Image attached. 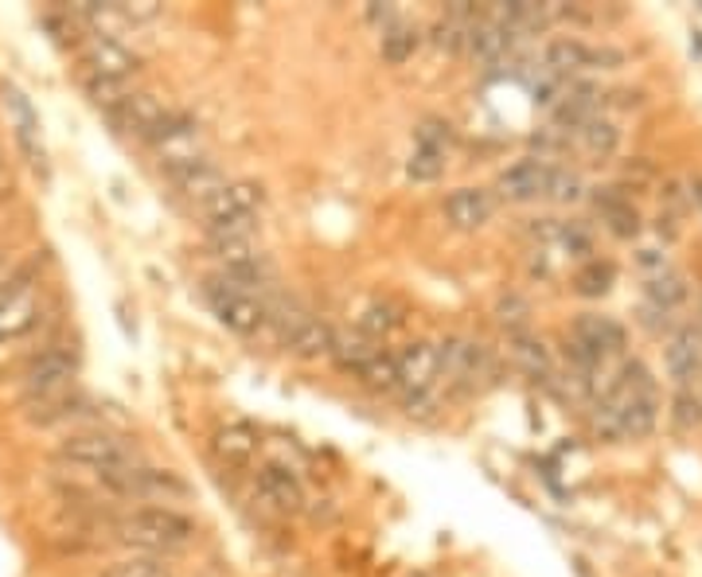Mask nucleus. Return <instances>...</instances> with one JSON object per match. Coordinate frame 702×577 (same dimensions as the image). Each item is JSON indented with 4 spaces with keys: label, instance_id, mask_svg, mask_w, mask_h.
Instances as JSON below:
<instances>
[{
    "label": "nucleus",
    "instance_id": "obj_1",
    "mask_svg": "<svg viewBox=\"0 0 702 577\" xmlns=\"http://www.w3.org/2000/svg\"><path fill=\"white\" fill-rule=\"evenodd\" d=\"M656 382L648 367L629 363L597 406V429L605 437H648L656 429Z\"/></svg>",
    "mask_w": 702,
    "mask_h": 577
},
{
    "label": "nucleus",
    "instance_id": "obj_2",
    "mask_svg": "<svg viewBox=\"0 0 702 577\" xmlns=\"http://www.w3.org/2000/svg\"><path fill=\"white\" fill-rule=\"evenodd\" d=\"M196 519H187L184 511L176 507H161V504H149V507H134L125 511L122 519L114 523V539L134 546V554H172V551H184L196 542Z\"/></svg>",
    "mask_w": 702,
    "mask_h": 577
},
{
    "label": "nucleus",
    "instance_id": "obj_3",
    "mask_svg": "<svg viewBox=\"0 0 702 577\" xmlns=\"http://www.w3.org/2000/svg\"><path fill=\"white\" fill-rule=\"evenodd\" d=\"M74 379H79V356L71 347L51 344L44 351L27 359L24 371H20V394H24V406L36 409L47 402L62 399V394L74 391Z\"/></svg>",
    "mask_w": 702,
    "mask_h": 577
},
{
    "label": "nucleus",
    "instance_id": "obj_4",
    "mask_svg": "<svg viewBox=\"0 0 702 577\" xmlns=\"http://www.w3.org/2000/svg\"><path fill=\"white\" fill-rule=\"evenodd\" d=\"M59 461L74 464V469H87L94 472V476H102V472H117V469H129V464H137V453L134 445L125 441L122 434H114V429H74V434H67L59 441Z\"/></svg>",
    "mask_w": 702,
    "mask_h": 577
},
{
    "label": "nucleus",
    "instance_id": "obj_5",
    "mask_svg": "<svg viewBox=\"0 0 702 577\" xmlns=\"http://www.w3.org/2000/svg\"><path fill=\"white\" fill-rule=\"evenodd\" d=\"M204 297L222 328L239 332V336H254V332H262L269 324V304L262 297H254V289L231 281V277H207Z\"/></svg>",
    "mask_w": 702,
    "mask_h": 577
},
{
    "label": "nucleus",
    "instance_id": "obj_6",
    "mask_svg": "<svg viewBox=\"0 0 702 577\" xmlns=\"http://www.w3.org/2000/svg\"><path fill=\"white\" fill-rule=\"evenodd\" d=\"M39 324V266L20 262L9 285L0 289V344L24 339Z\"/></svg>",
    "mask_w": 702,
    "mask_h": 577
},
{
    "label": "nucleus",
    "instance_id": "obj_7",
    "mask_svg": "<svg viewBox=\"0 0 702 577\" xmlns=\"http://www.w3.org/2000/svg\"><path fill=\"white\" fill-rule=\"evenodd\" d=\"M74 51H79V62H82V74L90 79H106V82H129L141 74V55L134 47H125L117 36H99V32H82L74 39Z\"/></svg>",
    "mask_w": 702,
    "mask_h": 577
},
{
    "label": "nucleus",
    "instance_id": "obj_8",
    "mask_svg": "<svg viewBox=\"0 0 702 577\" xmlns=\"http://www.w3.org/2000/svg\"><path fill=\"white\" fill-rule=\"evenodd\" d=\"M269 320L277 328V344L297 359H321L332 356V324H324L321 316L297 309V304H281V309H269Z\"/></svg>",
    "mask_w": 702,
    "mask_h": 577
},
{
    "label": "nucleus",
    "instance_id": "obj_9",
    "mask_svg": "<svg viewBox=\"0 0 702 577\" xmlns=\"http://www.w3.org/2000/svg\"><path fill=\"white\" fill-rule=\"evenodd\" d=\"M262 204H266V187L262 184H254V180H227L222 192H215L207 204H199V215L207 219V231L254 227Z\"/></svg>",
    "mask_w": 702,
    "mask_h": 577
},
{
    "label": "nucleus",
    "instance_id": "obj_10",
    "mask_svg": "<svg viewBox=\"0 0 702 577\" xmlns=\"http://www.w3.org/2000/svg\"><path fill=\"white\" fill-rule=\"evenodd\" d=\"M394 363H399L402 399H434L437 386L445 382L441 351H437V344H429V339H410L399 356H394Z\"/></svg>",
    "mask_w": 702,
    "mask_h": 577
},
{
    "label": "nucleus",
    "instance_id": "obj_11",
    "mask_svg": "<svg viewBox=\"0 0 702 577\" xmlns=\"http://www.w3.org/2000/svg\"><path fill=\"white\" fill-rule=\"evenodd\" d=\"M149 145L157 149V157H161V169H164V172L184 169V164H192V160L207 157L199 125L192 122L187 114H180V109H172V117L164 122V129H161L157 137H152Z\"/></svg>",
    "mask_w": 702,
    "mask_h": 577
},
{
    "label": "nucleus",
    "instance_id": "obj_12",
    "mask_svg": "<svg viewBox=\"0 0 702 577\" xmlns=\"http://www.w3.org/2000/svg\"><path fill=\"white\" fill-rule=\"evenodd\" d=\"M437 351H441L445 379L453 382V386H476V382L492 374L488 347L476 344L472 336H445L441 344H437Z\"/></svg>",
    "mask_w": 702,
    "mask_h": 577
},
{
    "label": "nucleus",
    "instance_id": "obj_13",
    "mask_svg": "<svg viewBox=\"0 0 702 577\" xmlns=\"http://www.w3.org/2000/svg\"><path fill=\"white\" fill-rule=\"evenodd\" d=\"M0 94H4V109H9V125H12V134H16L20 152L27 157L32 169H44V125H39V114H36V106H32V99H27L16 82H4Z\"/></svg>",
    "mask_w": 702,
    "mask_h": 577
},
{
    "label": "nucleus",
    "instance_id": "obj_14",
    "mask_svg": "<svg viewBox=\"0 0 702 577\" xmlns=\"http://www.w3.org/2000/svg\"><path fill=\"white\" fill-rule=\"evenodd\" d=\"M172 117V109L164 106L157 94H149V90H134L129 99L117 106V114L110 117V122L122 129V134H134V137H145V141H152V137L161 134L164 122Z\"/></svg>",
    "mask_w": 702,
    "mask_h": 577
},
{
    "label": "nucleus",
    "instance_id": "obj_15",
    "mask_svg": "<svg viewBox=\"0 0 702 577\" xmlns=\"http://www.w3.org/2000/svg\"><path fill=\"white\" fill-rule=\"evenodd\" d=\"M254 492L262 496V504L281 511V516H297L304 507L301 480L289 469H281V464H262V469L254 472Z\"/></svg>",
    "mask_w": 702,
    "mask_h": 577
},
{
    "label": "nucleus",
    "instance_id": "obj_16",
    "mask_svg": "<svg viewBox=\"0 0 702 577\" xmlns=\"http://www.w3.org/2000/svg\"><path fill=\"white\" fill-rule=\"evenodd\" d=\"M546 71L566 79V74H578V71H589V67H605V62H621V51H609V47H589L582 39H554L546 47Z\"/></svg>",
    "mask_w": 702,
    "mask_h": 577
},
{
    "label": "nucleus",
    "instance_id": "obj_17",
    "mask_svg": "<svg viewBox=\"0 0 702 577\" xmlns=\"http://www.w3.org/2000/svg\"><path fill=\"white\" fill-rule=\"evenodd\" d=\"M551 172L554 164L546 160H519L511 169L499 176V196L511 199V204H531V199H542L546 196V187H551Z\"/></svg>",
    "mask_w": 702,
    "mask_h": 577
},
{
    "label": "nucleus",
    "instance_id": "obj_18",
    "mask_svg": "<svg viewBox=\"0 0 702 577\" xmlns=\"http://www.w3.org/2000/svg\"><path fill=\"white\" fill-rule=\"evenodd\" d=\"M667 374L679 382V391H694L702 379V328H679L667 339Z\"/></svg>",
    "mask_w": 702,
    "mask_h": 577
},
{
    "label": "nucleus",
    "instance_id": "obj_19",
    "mask_svg": "<svg viewBox=\"0 0 702 577\" xmlns=\"http://www.w3.org/2000/svg\"><path fill=\"white\" fill-rule=\"evenodd\" d=\"M445 152H449V125H422L418 145L410 152L406 176L429 184L445 172Z\"/></svg>",
    "mask_w": 702,
    "mask_h": 577
},
{
    "label": "nucleus",
    "instance_id": "obj_20",
    "mask_svg": "<svg viewBox=\"0 0 702 577\" xmlns=\"http://www.w3.org/2000/svg\"><path fill=\"white\" fill-rule=\"evenodd\" d=\"M492 211H496V199L484 187H453L445 196V219L453 222L457 231H481Z\"/></svg>",
    "mask_w": 702,
    "mask_h": 577
},
{
    "label": "nucleus",
    "instance_id": "obj_21",
    "mask_svg": "<svg viewBox=\"0 0 702 577\" xmlns=\"http://www.w3.org/2000/svg\"><path fill=\"white\" fill-rule=\"evenodd\" d=\"M169 180L180 196L196 199V204H207L215 192L227 187V172H222L211 157H199V160H192V164H184V169H172Z\"/></svg>",
    "mask_w": 702,
    "mask_h": 577
},
{
    "label": "nucleus",
    "instance_id": "obj_22",
    "mask_svg": "<svg viewBox=\"0 0 702 577\" xmlns=\"http://www.w3.org/2000/svg\"><path fill=\"white\" fill-rule=\"evenodd\" d=\"M594 204H597L601 222L617 234V239H636V231H641V211H636V204L624 196L621 187H597Z\"/></svg>",
    "mask_w": 702,
    "mask_h": 577
},
{
    "label": "nucleus",
    "instance_id": "obj_23",
    "mask_svg": "<svg viewBox=\"0 0 702 577\" xmlns=\"http://www.w3.org/2000/svg\"><path fill=\"white\" fill-rule=\"evenodd\" d=\"M215 457L222 464H231V469H246L254 457H258V434L246 426V422H231V426H222L211 441Z\"/></svg>",
    "mask_w": 702,
    "mask_h": 577
},
{
    "label": "nucleus",
    "instance_id": "obj_24",
    "mask_svg": "<svg viewBox=\"0 0 702 577\" xmlns=\"http://www.w3.org/2000/svg\"><path fill=\"white\" fill-rule=\"evenodd\" d=\"M382 351V344L379 339H371V336H364V332H336V339H332V356L329 359H336L344 371H352V374H359L367 363H371L375 356Z\"/></svg>",
    "mask_w": 702,
    "mask_h": 577
},
{
    "label": "nucleus",
    "instance_id": "obj_25",
    "mask_svg": "<svg viewBox=\"0 0 702 577\" xmlns=\"http://www.w3.org/2000/svg\"><path fill=\"white\" fill-rule=\"evenodd\" d=\"M379 51H382V59L387 62H394V67H402V62L410 59V55L418 51V44H422V32L410 20H394L391 27H382L379 32Z\"/></svg>",
    "mask_w": 702,
    "mask_h": 577
},
{
    "label": "nucleus",
    "instance_id": "obj_26",
    "mask_svg": "<svg viewBox=\"0 0 702 577\" xmlns=\"http://www.w3.org/2000/svg\"><path fill=\"white\" fill-rule=\"evenodd\" d=\"M356 328L364 332V336H371V339H387L391 332H399L402 328V309H394L391 301H367L364 304V312H359V320H356Z\"/></svg>",
    "mask_w": 702,
    "mask_h": 577
},
{
    "label": "nucleus",
    "instance_id": "obj_27",
    "mask_svg": "<svg viewBox=\"0 0 702 577\" xmlns=\"http://www.w3.org/2000/svg\"><path fill=\"white\" fill-rule=\"evenodd\" d=\"M356 379L364 382L367 391H379V394H394V391H402L399 363H394L391 351H379V356H375L371 363H367L364 371L356 374Z\"/></svg>",
    "mask_w": 702,
    "mask_h": 577
},
{
    "label": "nucleus",
    "instance_id": "obj_28",
    "mask_svg": "<svg viewBox=\"0 0 702 577\" xmlns=\"http://www.w3.org/2000/svg\"><path fill=\"white\" fill-rule=\"evenodd\" d=\"M99 577H172V569L157 554H125V558L110 562Z\"/></svg>",
    "mask_w": 702,
    "mask_h": 577
},
{
    "label": "nucleus",
    "instance_id": "obj_29",
    "mask_svg": "<svg viewBox=\"0 0 702 577\" xmlns=\"http://www.w3.org/2000/svg\"><path fill=\"white\" fill-rule=\"evenodd\" d=\"M683 301H687V281L679 274H656L648 281V309L671 312Z\"/></svg>",
    "mask_w": 702,
    "mask_h": 577
},
{
    "label": "nucleus",
    "instance_id": "obj_30",
    "mask_svg": "<svg viewBox=\"0 0 702 577\" xmlns=\"http://www.w3.org/2000/svg\"><path fill=\"white\" fill-rule=\"evenodd\" d=\"M613 277H617V269L609 266V262L589 258L586 266L574 274V289H578L582 297H605L609 289H613Z\"/></svg>",
    "mask_w": 702,
    "mask_h": 577
},
{
    "label": "nucleus",
    "instance_id": "obj_31",
    "mask_svg": "<svg viewBox=\"0 0 702 577\" xmlns=\"http://www.w3.org/2000/svg\"><path fill=\"white\" fill-rule=\"evenodd\" d=\"M578 137H582V145H586V152H594V157H613L617 141H621L617 125L613 122H601V117H594V122L582 125Z\"/></svg>",
    "mask_w": 702,
    "mask_h": 577
},
{
    "label": "nucleus",
    "instance_id": "obj_32",
    "mask_svg": "<svg viewBox=\"0 0 702 577\" xmlns=\"http://www.w3.org/2000/svg\"><path fill=\"white\" fill-rule=\"evenodd\" d=\"M559 242L562 250H566L569 258H586L589 262V254H594V239H589V231L586 227H578V222H559Z\"/></svg>",
    "mask_w": 702,
    "mask_h": 577
},
{
    "label": "nucleus",
    "instance_id": "obj_33",
    "mask_svg": "<svg viewBox=\"0 0 702 577\" xmlns=\"http://www.w3.org/2000/svg\"><path fill=\"white\" fill-rule=\"evenodd\" d=\"M671 422L679 429H699L702 426V399L694 391H679L671 399Z\"/></svg>",
    "mask_w": 702,
    "mask_h": 577
},
{
    "label": "nucleus",
    "instance_id": "obj_34",
    "mask_svg": "<svg viewBox=\"0 0 702 577\" xmlns=\"http://www.w3.org/2000/svg\"><path fill=\"white\" fill-rule=\"evenodd\" d=\"M546 196L559 199V204H574V199L582 196V180H578V172H569V169H554V172H551V187H546Z\"/></svg>",
    "mask_w": 702,
    "mask_h": 577
},
{
    "label": "nucleus",
    "instance_id": "obj_35",
    "mask_svg": "<svg viewBox=\"0 0 702 577\" xmlns=\"http://www.w3.org/2000/svg\"><path fill=\"white\" fill-rule=\"evenodd\" d=\"M16 274V262L12 258H4V254H0V289H4V285H9V277Z\"/></svg>",
    "mask_w": 702,
    "mask_h": 577
},
{
    "label": "nucleus",
    "instance_id": "obj_36",
    "mask_svg": "<svg viewBox=\"0 0 702 577\" xmlns=\"http://www.w3.org/2000/svg\"><path fill=\"white\" fill-rule=\"evenodd\" d=\"M691 199L699 204V211H702V176L699 180H691Z\"/></svg>",
    "mask_w": 702,
    "mask_h": 577
},
{
    "label": "nucleus",
    "instance_id": "obj_37",
    "mask_svg": "<svg viewBox=\"0 0 702 577\" xmlns=\"http://www.w3.org/2000/svg\"><path fill=\"white\" fill-rule=\"evenodd\" d=\"M410 577H429V574H410Z\"/></svg>",
    "mask_w": 702,
    "mask_h": 577
},
{
    "label": "nucleus",
    "instance_id": "obj_38",
    "mask_svg": "<svg viewBox=\"0 0 702 577\" xmlns=\"http://www.w3.org/2000/svg\"><path fill=\"white\" fill-rule=\"evenodd\" d=\"M0 164H4V160H0Z\"/></svg>",
    "mask_w": 702,
    "mask_h": 577
}]
</instances>
